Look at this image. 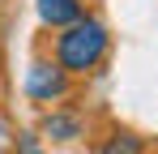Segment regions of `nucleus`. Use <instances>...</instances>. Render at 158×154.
I'll return each instance as SVG.
<instances>
[{
	"instance_id": "423d86ee",
	"label": "nucleus",
	"mask_w": 158,
	"mask_h": 154,
	"mask_svg": "<svg viewBox=\"0 0 158 154\" xmlns=\"http://www.w3.org/2000/svg\"><path fill=\"white\" fill-rule=\"evenodd\" d=\"M17 154H43L39 137H34V133H22V137H17Z\"/></svg>"
},
{
	"instance_id": "20e7f679",
	"label": "nucleus",
	"mask_w": 158,
	"mask_h": 154,
	"mask_svg": "<svg viewBox=\"0 0 158 154\" xmlns=\"http://www.w3.org/2000/svg\"><path fill=\"white\" fill-rule=\"evenodd\" d=\"M43 133H47L52 141H73V137H81V120L73 116V111H47Z\"/></svg>"
},
{
	"instance_id": "f03ea898",
	"label": "nucleus",
	"mask_w": 158,
	"mask_h": 154,
	"mask_svg": "<svg viewBox=\"0 0 158 154\" xmlns=\"http://www.w3.org/2000/svg\"><path fill=\"white\" fill-rule=\"evenodd\" d=\"M22 90H26V99H34V103H56V99L69 94V73H64L56 60H30Z\"/></svg>"
},
{
	"instance_id": "f257e3e1",
	"label": "nucleus",
	"mask_w": 158,
	"mask_h": 154,
	"mask_svg": "<svg viewBox=\"0 0 158 154\" xmlns=\"http://www.w3.org/2000/svg\"><path fill=\"white\" fill-rule=\"evenodd\" d=\"M107 47H111L107 22H103V17H85V13H81L73 26H64V30L56 34V64H60L69 77L94 73V69L103 64Z\"/></svg>"
},
{
	"instance_id": "7ed1b4c3",
	"label": "nucleus",
	"mask_w": 158,
	"mask_h": 154,
	"mask_svg": "<svg viewBox=\"0 0 158 154\" xmlns=\"http://www.w3.org/2000/svg\"><path fill=\"white\" fill-rule=\"evenodd\" d=\"M34 9H39V22L52 26V30H64V26H73L85 13L81 0H34Z\"/></svg>"
},
{
	"instance_id": "39448f33",
	"label": "nucleus",
	"mask_w": 158,
	"mask_h": 154,
	"mask_svg": "<svg viewBox=\"0 0 158 154\" xmlns=\"http://www.w3.org/2000/svg\"><path fill=\"white\" fill-rule=\"evenodd\" d=\"M98 154H141V137L137 133H111Z\"/></svg>"
}]
</instances>
